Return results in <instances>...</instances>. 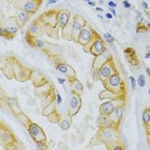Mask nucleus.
I'll list each match as a JSON object with an SVG mask.
<instances>
[{"instance_id":"f257e3e1","label":"nucleus","mask_w":150,"mask_h":150,"mask_svg":"<svg viewBox=\"0 0 150 150\" xmlns=\"http://www.w3.org/2000/svg\"><path fill=\"white\" fill-rule=\"evenodd\" d=\"M104 90L100 93V100H117L125 101L127 87L120 73L117 71L102 81Z\"/></svg>"},{"instance_id":"f03ea898","label":"nucleus","mask_w":150,"mask_h":150,"mask_svg":"<svg viewBox=\"0 0 150 150\" xmlns=\"http://www.w3.org/2000/svg\"><path fill=\"white\" fill-rule=\"evenodd\" d=\"M0 69L6 78L20 82L31 80L34 72V69L28 68L14 56L7 57L5 61L3 62V65H0Z\"/></svg>"},{"instance_id":"7ed1b4c3","label":"nucleus","mask_w":150,"mask_h":150,"mask_svg":"<svg viewBox=\"0 0 150 150\" xmlns=\"http://www.w3.org/2000/svg\"><path fill=\"white\" fill-rule=\"evenodd\" d=\"M105 52L95 57V59L93 62L90 75L93 81H100L102 82L112 74L118 71L113 57L111 54L105 57Z\"/></svg>"},{"instance_id":"20e7f679","label":"nucleus","mask_w":150,"mask_h":150,"mask_svg":"<svg viewBox=\"0 0 150 150\" xmlns=\"http://www.w3.org/2000/svg\"><path fill=\"white\" fill-rule=\"evenodd\" d=\"M59 10L52 9L41 14L37 19V23L41 27L43 32L50 38L59 39V26L58 22V15Z\"/></svg>"},{"instance_id":"39448f33","label":"nucleus","mask_w":150,"mask_h":150,"mask_svg":"<svg viewBox=\"0 0 150 150\" xmlns=\"http://www.w3.org/2000/svg\"><path fill=\"white\" fill-rule=\"evenodd\" d=\"M93 138L96 139V145L99 143H103L105 147H107L113 142L121 141L119 127L112 124L107 126L98 127V130Z\"/></svg>"},{"instance_id":"423d86ee","label":"nucleus","mask_w":150,"mask_h":150,"mask_svg":"<svg viewBox=\"0 0 150 150\" xmlns=\"http://www.w3.org/2000/svg\"><path fill=\"white\" fill-rule=\"evenodd\" d=\"M16 117L25 126L27 130L28 131L30 137L34 140L35 143L36 142H47V138H46V136L43 129L40 127L38 124L33 122L23 112L22 113H20L19 115L16 116Z\"/></svg>"},{"instance_id":"0eeeda50","label":"nucleus","mask_w":150,"mask_h":150,"mask_svg":"<svg viewBox=\"0 0 150 150\" xmlns=\"http://www.w3.org/2000/svg\"><path fill=\"white\" fill-rule=\"evenodd\" d=\"M27 43L31 46L32 48L40 50L42 52H44L48 58L60 54V47L56 45H52L51 43H47L46 41L40 40V38H35L29 35L26 34L25 36Z\"/></svg>"},{"instance_id":"6e6552de","label":"nucleus","mask_w":150,"mask_h":150,"mask_svg":"<svg viewBox=\"0 0 150 150\" xmlns=\"http://www.w3.org/2000/svg\"><path fill=\"white\" fill-rule=\"evenodd\" d=\"M0 146L4 149H23V147H21L22 142L4 124L0 127Z\"/></svg>"},{"instance_id":"1a4fd4ad","label":"nucleus","mask_w":150,"mask_h":150,"mask_svg":"<svg viewBox=\"0 0 150 150\" xmlns=\"http://www.w3.org/2000/svg\"><path fill=\"white\" fill-rule=\"evenodd\" d=\"M49 59L52 63L55 69H57L58 72L64 74L67 77V79L76 77V70L74 69V68L72 66H70L64 58L61 57V55L51 57V58H49Z\"/></svg>"},{"instance_id":"9d476101","label":"nucleus","mask_w":150,"mask_h":150,"mask_svg":"<svg viewBox=\"0 0 150 150\" xmlns=\"http://www.w3.org/2000/svg\"><path fill=\"white\" fill-rule=\"evenodd\" d=\"M43 0H14L13 5L16 10H22L30 15H34L39 11Z\"/></svg>"},{"instance_id":"9b49d317","label":"nucleus","mask_w":150,"mask_h":150,"mask_svg":"<svg viewBox=\"0 0 150 150\" xmlns=\"http://www.w3.org/2000/svg\"><path fill=\"white\" fill-rule=\"evenodd\" d=\"M98 35L99 34L88 23H87L84 26V28L81 29V32L79 33L76 42L83 46V48H85L86 46H88L92 42L93 39Z\"/></svg>"},{"instance_id":"f8f14e48","label":"nucleus","mask_w":150,"mask_h":150,"mask_svg":"<svg viewBox=\"0 0 150 150\" xmlns=\"http://www.w3.org/2000/svg\"><path fill=\"white\" fill-rule=\"evenodd\" d=\"M84 51L88 53H90L93 57H97L99 55H101L102 53H104L105 52H106V46L105 43L103 40V39L101 38V36L98 35L93 40L92 42L86 46L85 48H83Z\"/></svg>"},{"instance_id":"ddd939ff","label":"nucleus","mask_w":150,"mask_h":150,"mask_svg":"<svg viewBox=\"0 0 150 150\" xmlns=\"http://www.w3.org/2000/svg\"><path fill=\"white\" fill-rule=\"evenodd\" d=\"M71 96L69 100V108L67 112L71 117L76 116L81 110V105H82V100H81V95L76 93L70 92Z\"/></svg>"},{"instance_id":"4468645a","label":"nucleus","mask_w":150,"mask_h":150,"mask_svg":"<svg viewBox=\"0 0 150 150\" xmlns=\"http://www.w3.org/2000/svg\"><path fill=\"white\" fill-rule=\"evenodd\" d=\"M88 23L86 19L81 16L76 15L73 17V23H72V34H71V41L76 42L77 37L81 30L84 28V26Z\"/></svg>"},{"instance_id":"2eb2a0df","label":"nucleus","mask_w":150,"mask_h":150,"mask_svg":"<svg viewBox=\"0 0 150 150\" xmlns=\"http://www.w3.org/2000/svg\"><path fill=\"white\" fill-rule=\"evenodd\" d=\"M125 109V102H123L120 105H118L113 110V112L108 116L112 125H117L118 127L120 126L123 117H124Z\"/></svg>"},{"instance_id":"dca6fc26","label":"nucleus","mask_w":150,"mask_h":150,"mask_svg":"<svg viewBox=\"0 0 150 150\" xmlns=\"http://www.w3.org/2000/svg\"><path fill=\"white\" fill-rule=\"evenodd\" d=\"M1 23L4 27V28L11 35L13 38H15V36L17 35L20 28L18 27L15 16H10L6 19H4V21H1Z\"/></svg>"},{"instance_id":"f3484780","label":"nucleus","mask_w":150,"mask_h":150,"mask_svg":"<svg viewBox=\"0 0 150 150\" xmlns=\"http://www.w3.org/2000/svg\"><path fill=\"white\" fill-rule=\"evenodd\" d=\"M123 102H125V101L117 100H109L105 101L100 105V108H99L100 114L109 116L118 105H120Z\"/></svg>"},{"instance_id":"a211bd4d","label":"nucleus","mask_w":150,"mask_h":150,"mask_svg":"<svg viewBox=\"0 0 150 150\" xmlns=\"http://www.w3.org/2000/svg\"><path fill=\"white\" fill-rule=\"evenodd\" d=\"M4 105H5L7 106L9 111L15 117L19 115L20 113L23 112L22 108H21V106L19 105L18 100H17L16 97H9V96H7V98H6Z\"/></svg>"},{"instance_id":"6ab92c4d","label":"nucleus","mask_w":150,"mask_h":150,"mask_svg":"<svg viewBox=\"0 0 150 150\" xmlns=\"http://www.w3.org/2000/svg\"><path fill=\"white\" fill-rule=\"evenodd\" d=\"M14 16L16 18V21L18 27L20 28H22L24 26H26V24L29 22L32 15L28 14V12L24 11H22V10H18Z\"/></svg>"},{"instance_id":"aec40b11","label":"nucleus","mask_w":150,"mask_h":150,"mask_svg":"<svg viewBox=\"0 0 150 150\" xmlns=\"http://www.w3.org/2000/svg\"><path fill=\"white\" fill-rule=\"evenodd\" d=\"M26 34L29 35L32 37H35V38H40L43 36L44 32H43L41 27L40 26V24L35 20V22H33L28 26V28Z\"/></svg>"},{"instance_id":"412c9836","label":"nucleus","mask_w":150,"mask_h":150,"mask_svg":"<svg viewBox=\"0 0 150 150\" xmlns=\"http://www.w3.org/2000/svg\"><path fill=\"white\" fill-rule=\"evenodd\" d=\"M72 16L69 11H58V22L59 28L61 30L64 29V28L67 25V23H69V20L71 19Z\"/></svg>"},{"instance_id":"4be33fe9","label":"nucleus","mask_w":150,"mask_h":150,"mask_svg":"<svg viewBox=\"0 0 150 150\" xmlns=\"http://www.w3.org/2000/svg\"><path fill=\"white\" fill-rule=\"evenodd\" d=\"M142 120L144 129L146 130L148 140L149 139V128H150V108L148 106L143 109L142 113Z\"/></svg>"},{"instance_id":"5701e85b","label":"nucleus","mask_w":150,"mask_h":150,"mask_svg":"<svg viewBox=\"0 0 150 150\" xmlns=\"http://www.w3.org/2000/svg\"><path fill=\"white\" fill-rule=\"evenodd\" d=\"M58 124L59 128L62 130L66 131V130H68L69 128L71 127V125H72V117L67 112L65 115L60 117Z\"/></svg>"},{"instance_id":"b1692460","label":"nucleus","mask_w":150,"mask_h":150,"mask_svg":"<svg viewBox=\"0 0 150 150\" xmlns=\"http://www.w3.org/2000/svg\"><path fill=\"white\" fill-rule=\"evenodd\" d=\"M69 83V88H70V92H74L81 95L83 93V85L81 82L76 77L74 78H69L68 79Z\"/></svg>"},{"instance_id":"393cba45","label":"nucleus","mask_w":150,"mask_h":150,"mask_svg":"<svg viewBox=\"0 0 150 150\" xmlns=\"http://www.w3.org/2000/svg\"><path fill=\"white\" fill-rule=\"evenodd\" d=\"M96 124L98 127H103V126H107V125H112V122L108 116L100 114L96 119Z\"/></svg>"},{"instance_id":"a878e982","label":"nucleus","mask_w":150,"mask_h":150,"mask_svg":"<svg viewBox=\"0 0 150 150\" xmlns=\"http://www.w3.org/2000/svg\"><path fill=\"white\" fill-rule=\"evenodd\" d=\"M107 149L110 150H123L125 149V146H124V143L122 142V141H118V142H113L110 145H108L107 147H105Z\"/></svg>"},{"instance_id":"bb28decb","label":"nucleus","mask_w":150,"mask_h":150,"mask_svg":"<svg viewBox=\"0 0 150 150\" xmlns=\"http://www.w3.org/2000/svg\"><path fill=\"white\" fill-rule=\"evenodd\" d=\"M126 58H127L129 63L131 65L136 66V65H137L139 64L138 58H137V55H136V52H131L130 54L126 55Z\"/></svg>"},{"instance_id":"cd10ccee","label":"nucleus","mask_w":150,"mask_h":150,"mask_svg":"<svg viewBox=\"0 0 150 150\" xmlns=\"http://www.w3.org/2000/svg\"><path fill=\"white\" fill-rule=\"evenodd\" d=\"M0 36L4 37V38H6V39H8V40H12V39H14L11 35H10V34L4 28V27H3L1 22H0Z\"/></svg>"},{"instance_id":"c85d7f7f","label":"nucleus","mask_w":150,"mask_h":150,"mask_svg":"<svg viewBox=\"0 0 150 150\" xmlns=\"http://www.w3.org/2000/svg\"><path fill=\"white\" fill-rule=\"evenodd\" d=\"M137 83L138 84L140 88H144L145 85H146V77H145V76L142 75V74L139 75L138 78H137Z\"/></svg>"},{"instance_id":"c756f323","label":"nucleus","mask_w":150,"mask_h":150,"mask_svg":"<svg viewBox=\"0 0 150 150\" xmlns=\"http://www.w3.org/2000/svg\"><path fill=\"white\" fill-rule=\"evenodd\" d=\"M7 98V94L4 91V89L0 86V105L4 104V101Z\"/></svg>"},{"instance_id":"7c9ffc66","label":"nucleus","mask_w":150,"mask_h":150,"mask_svg":"<svg viewBox=\"0 0 150 150\" xmlns=\"http://www.w3.org/2000/svg\"><path fill=\"white\" fill-rule=\"evenodd\" d=\"M149 28H148L147 27H145L144 23H139L137 24V33H143V32H146V31H149Z\"/></svg>"},{"instance_id":"2f4dec72","label":"nucleus","mask_w":150,"mask_h":150,"mask_svg":"<svg viewBox=\"0 0 150 150\" xmlns=\"http://www.w3.org/2000/svg\"><path fill=\"white\" fill-rule=\"evenodd\" d=\"M103 37H104V40L105 41H106V42H108V43H113L114 42V38L112 36L111 34H109V33H105L103 35Z\"/></svg>"},{"instance_id":"473e14b6","label":"nucleus","mask_w":150,"mask_h":150,"mask_svg":"<svg viewBox=\"0 0 150 150\" xmlns=\"http://www.w3.org/2000/svg\"><path fill=\"white\" fill-rule=\"evenodd\" d=\"M36 149L39 150L48 149V146L46 142H36Z\"/></svg>"},{"instance_id":"72a5a7b5","label":"nucleus","mask_w":150,"mask_h":150,"mask_svg":"<svg viewBox=\"0 0 150 150\" xmlns=\"http://www.w3.org/2000/svg\"><path fill=\"white\" fill-rule=\"evenodd\" d=\"M129 80H130V84H131V88L132 90H135L136 88H137V81L135 79V77L133 76H129Z\"/></svg>"},{"instance_id":"f704fd0d","label":"nucleus","mask_w":150,"mask_h":150,"mask_svg":"<svg viewBox=\"0 0 150 150\" xmlns=\"http://www.w3.org/2000/svg\"><path fill=\"white\" fill-rule=\"evenodd\" d=\"M123 5H124V7L126 8V9H130V8H131L130 3H129L127 0H125V1L123 2Z\"/></svg>"},{"instance_id":"c9c22d12","label":"nucleus","mask_w":150,"mask_h":150,"mask_svg":"<svg viewBox=\"0 0 150 150\" xmlns=\"http://www.w3.org/2000/svg\"><path fill=\"white\" fill-rule=\"evenodd\" d=\"M56 101H57V104L60 105L62 103V97L60 96V94L57 93V94H56Z\"/></svg>"},{"instance_id":"e433bc0d","label":"nucleus","mask_w":150,"mask_h":150,"mask_svg":"<svg viewBox=\"0 0 150 150\" xmlns=\"http://www.w3.org/2000/svg\"><path fill=\"white\" fill-rule=\"evenodd\" d=\"M108 5L110 6V8H112V9H115L116 7H117V4L114 2H112V1H109L108 2Z\"/></svg>"},{"instance_id":"4c0bfd02","label":"nucleus","mask_w":150,"mask_h":150,"mask_svg":"<svg viewBox=\"0 0 150 150\" xmlns=\"http://www.w3.org/2000/svg\"><path fill=\"white\" fill-rule=\"evenodd\" d=\"M142 8L145 9V10H148V9H149V4H148L147 2H145V1L142 3Z\"/></svg>"},{"instance_id":"58836bf2","label":"nucleus","mask_w":150,"mask_h":150,"mask_svg":"<svg viewBox=\"0 0 150 150\" xmlns=\"http://www.w3.org/2000/svg\"><path fill=\"white\" fill-rule=\"evenodd\" d=\"M109 10H110V13L112 15V16H117V12L114 9H112V8H110L109 7Z\"/></svg>"},{"instance_id":"ea45409f","label":"nucleus","mask_w":150,"mask_h":150,"mask_svg":"<svg viewBox=\"0 0 150 150\" xmlns=\"http://www.w3.org/2000/svg\"><path fill=\"white\" fill-rule=\"evenodd\" d=\"M58 81L60 84H64V82L66 81V80H65V79H62V78H60V77H58Z\"/></svg>"},{"instance_id":"a19ab883","label":"nucleus","mask_w":150,"mask_h":150,"mask_svg":"<svg viewBox=\"0 0 150 150\" xmlns=\"http://www.w3.org/2000/svg\"><path fill=\"white\" fill-rule=\"evenodd\" d=\"M105 16H106L107 19H112V15L111 13H106L105 14Z\"/></svg>"},{"instance_id":"79ce46f5","label":"nucleus","mask_w":150,"mask_h":150,"mask_svg":"<svg viewBox=\"0 0 150 150\" xmlns=\"http://www.w3.org/2000/svg\"><path fill=\"white\" fill-rule=\"evenodd\" d=\"M58 0H50L48 3H47V5H50V4H55Z\"/></svg>"},{"instance_id":"37998d69","label":"nucleus","mask_w":150,"mask_h":150,"mask_svg":"<svg viewBox=\"0 0 150 150\" xmlns=\"http://www.w3.org/2000/svg\"><path fill=\"white\" fill-rule=\"evenodd\" d=\"M88 4L89 5L93 6V7H94V6L96 5V4H95V3H94V2H92V1H88Z\"/></svg>"},{"instance_id":"c03bdc74","label":"nucleus","mask_w":150,"mask_h":150,"mask_svg":"<svg viewBox=\"0 0 150 150\" xmlns=\"http://www.w3.org/2000/svg\"><path fill=\"white\" fill-rule=\"evenodd\" d=\"M96 11H100V12L104 11V10H103V9H101V8H99V7H96Z\"/></svg>"},{"instance_id":"a18cd8bd","label":"nucleus","mask_w":150,"mask_h":150,"mask_svg":"<svg viewBox=\"0 0 150 150\" xmlns=\"http://www.w3.org/2000/svg\"><path fill=\"white\" fill-rule=\"evenodd\" d=\"M146 72H147L148 76H150V69H149V68H147V69H146Z\"/></svg>"},{"instance_id":"49530a36","label":"nucleus","mask_w":150,"mask_h":150,"mask_svg":"<svg viewBox=\"0 0 150 150\" xmlns=\"http://www.w3.org/2000/svg\"><path fill=\"white\" fill-rule=\"evenodd\" d=\"M145 58H148V59L150 58V52H148V53L146 54V57H145Z\"/></svg>"},{"instance_id":"de8ad7c7","label":"nucleus","mask_w":150,"mask_h":150,"mask_svg":"<svg viewBox=\"0 0 150 150\" xmlns=\"http://www.w3.org/2000/svg\"><path fill=\"white\" fill-rule=\"evenodd\" d=\"M137 16H142V14H141V12L139 11H137Z\"/></svg>"},{"instance_id":"09e8293b","label":"nucleus","mask_w":150,"mask_h":150,"mask_svg":"<svg viewBox=\"0 0 150 150\" xmlns=\"http://www.w3.org/2000/svg\"><path fill=\"white\" fill-rule=\"evenodd\" d=\"M98 17H99V18H100V19H102V20H103V16H100V15H98Z\"/></svg>"},{"instance_id":"8fccbe9b","label":"nucleus","mask_w":150,"mask_h":150,"mask_svg":"<svg viewBox=\"0 0 150 150\" xmlns=\"http://www.w3.org/2000/svg\"><path fill=\"white\" fill-rule=\"evenodd\" d=\"M2 125H3V123H2V121H1V120H0V127H1V126H2Z\"/></svg>"},{"instance_id":"3c124183","label":"nucleus","mask_w":150,"mask_h":150,"mask_svg":"<svg viewBox=\"0 0 150 150\" xmlns=\"http://www.w3.org/2000/svg\"><path fill=\"white\" fill-rule=\"evenodd\" d=\"M147 49H148V51L149 52V46H147Z\"/></svg>"},{"instance_id":"603ef678","label":"nucleus","mask_w":150,"mask_h":150,"mask_svg":"<svg viewBox=\"0 0 150 150\" xmlns=\"http://www.w3.org/2000/svg\"><path fill=\"white\" fill-rule=\"evenodd\" d=\"M84 1H86V2H88V1H90V0H84Z\"/></svg>"},{"instance_id":"864d4df0","label":"nucleus","mask_w":150,"mask_h":150,"mask_svg":"<svg viewBox=\"0 0 150 150\" xmlns=\"http://www.w3.org/2000/svg\"><path fill=\"white\" fill-rule=\"evenodd\" d=\"M59 1H60V0H59Z\"/></svg>"}]
</instances>
